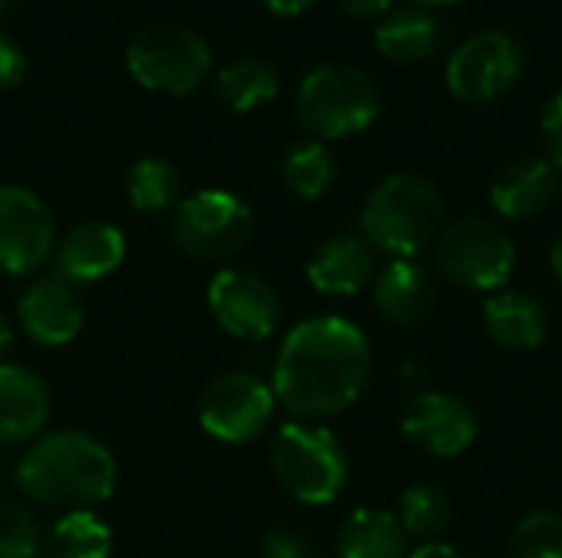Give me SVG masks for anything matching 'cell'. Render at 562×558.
<instances>
[{"mask_svg":"<svg viewBox=\"0 0 562 558\" xmlns=\"http://www.w3.org/2000/svg\"><path fill=\"white\" fill-rule=\"evenodd\" d=\"M273 388L250 372L217 375L198 398L201 428L224 444H247L263 434L273 418Z\"/></svg>","mask_w":562,"mask_h":558,"instance_id":"cell-10","label":"cell"},{"mask_svg":"<svg viewBox=\"0 0 562 558\" xmlns=\"http://www.w3.org/2000/svg\"><path fill=\"white\" fill-rule=\"evenodd\" d=\"M550 266H553V276H557V283L562 286V234L553 240V247H550Z\"/></svg>","mask_w":562,"mask_h":558,"instance_id":"cell-37","label":"cell"},{"mask_svg":"<svg viewBox=\"0 0 562 558\" xmlns=\"http://www.w3.org/2000/svg\"><path fill=\"white\" fill-rule=\"evenodd\" d=\"M310 3H313V0H263V7L273 10V13H280V16H296V13H303Z\"/></svg>","mask_w":562,"mask_h":558,"instance_id":"cell-35","label":"cell"},{"mask_svg":"<svg viewBox=\"0 0 562 558\" xmlns=\"http://www.w3.org/2000/svg\"><path fill=\"white\" fill-rule=\"evenodd\" d=\"M254 234L250 207L231 191H198L175 207L171 237L198 260H227L247 247Z\"/></svg>","mask_w":562,"mask_h":558,"instance_id":"cell-9","label":"cell"},{"mask_svg":"<svg viewBox=\"0 0 562 558\" xmlns=\"http://www.w3.org/2000/svg\"><path fill=\"white\" fill-rule=\"evenodd\" d=\"M382 109L379 86L369 72L346 62H323L310 69L296 89V118L319 138H349L366 132Z\"/></svg>","mask_w":562,"mask_h":558,"instance_id":"cell-4","label":"cell"},{"mask_svg":"<svg viewBox=\"0 0 562 558\" xmlns=\"http://www.w3.org/2000/svg\"><path fill=\"white\" fill-rule=\"evenodd\" d=\"M13 349V329H10V319L0 312V358Z\"/></svg>","mask_w":562,"mask_h":558,"instance_id":"cell-36","label":"cell"},{"mask_svg":"<svg viewBox=\"0 0 562 558\" xmlns=\"http://www.w3.org/2000/svg\"><path fill=\"white\" fill-rule=\"evenodd\" d=\"M40 523L20 503H0V558H36L40 553Z\"/></svg>","mask_w":562,"mask_h":558,"instance_id":"cell-29","label":"cell"},{"mask_svg":"<svg viewBox=\"0 0 562 558\" xmlns=\"http://www.w3.org/2000/svg\"><path fill=\"white\" fill-rule=\"evenodd\" d=\"M273 474L280 487L310 506L333 503L349 480V457L339 437L313 421H290L273 437Z\"/></svg>","mask_w":562,"mask_h":558,"instance_id":"cell-5","label":"cell"},{"mask_svg":"<svg viewBox=\"0 0 562 558\" xmlns=\"http://www.w3.org/2000/svg\"><path fill=\"white\" fill-rule=\"evenodd\" d=\"M313 558H316V556H313Z\"/></svg>","mask_w":562,"mask_h":558,"instance_id":"cell-40","label":"cell"},{"mask_svg":"<svg viewBox=\"0 0 562 558\" xmlns=\"http://www.w3.org/2000/svg\"><path fill=\"white\" fill-rule=\"evenodd\" d=\"M336 181V158L323 141H300L286 151L283 158V184L303 197V201H316L323 197Z\"/></svg>","mask_w":562,"mask_h":558,"instance_id":"cell-25","label":"cell"},{"mask_svg":"<svg viewBox=\"0 0 562 558\" xmlns=\"http://www.w3.org/2000/svg\"><path fill=\"white\" fill-rule=\"evenodd\" d=\"M445 43V23L425 7H398L382 13L375 26V49L392 62H422Z\"/></svg>","mask_w":562,"mask_h":558,"instance_id":"cell-21","label":"cell"},{"mask_svg":"<svg viewBox=\"0 0 562 558\" xmlns=\"http://www.w3.org/2000/svg\"><path fill=\"white\" fill-rule=\"evenodd\" d=\"M418 7L425 10H435V7H454V3H464V0H415Z\"/></svg>","mask_w":562,"mask_h":558,"instance_id":"cell-38","label":"cell"},{"mask_svg":"<svg viewBox=\"0 0 562 558\" xmlns=\"http://www.w3.org/2000/svg\"><path fill=\"white\" fill-rule=\"evenodd\" d=\"M20 322L36 345H69L82 329V303L63 276L33 283L20 299Z\"/></svg>","mask_w":562,"mask_h":558,"instance_id":"cell-15","label":"cell"},{"mask_svg":"<svg viewBox=\"0 0 562 558\" xmlns=\"http://www.w3.org/2000/svg\"><path fill=\"white\" fill-rule=\"evenodd\" d=\"M260 556L263 558H313V546L303 533L290 526H273L260 539Z\"/></svg>","mask_w":562,"mask_h":558,"instance_id":"cell-30","label":"cell"},{"mask_svg":"<svg viewBox=\"0 0 562 558\" xmlns=\"http://www.w3.org/2000/svg\"><path fill=\"white\" fill-rule=\"evenodd\" d=\"M369 372L372 349L366 332L342 316H316L283 339L270 388L300 421H323L359 401Z\"/></svg>","mask_w":562,"mask_h":558,"instance_id":"cell-1","label":"cell"},{"mask_svg":"<svg viewBox=\"0 0 562 558\" xmlns=\"http://www.w3.org/2000/svg\"><path fill=\"white\" fill-rule=\"evenodd\" d=\"M372 303L392 326H418L438 303L435 276L415 260H392L372 280Z\"/></svg>","mask_w":562,"mask_h":558,"instance_id":"cell-18","label":"cell"},{"mask_svg":"<svg viewBox=\"0 0 562 558\" xmlns=\"http://www.w3.org/2000/svg\"><path fill=\"white\" fill-rule=\"evenodd\" d=\"M217 326L244 342H263L280 326V296L250 270H221L207 286Z\"/></svg>","mask_w":562,"mask_h":558,"instance_id":"cell-12","label":"cell"},{"mask_svg":"<svg viewBox=\"0 0 562 558\" xmlns=\"http://www.w3.org/2000/svg\"><path fill=\"white\" fill-rule=\"evenodd\" d=\"M487 335L507 352H533L547 342L550 319L540 299L520 289H501L484 303Z\"/></svg>","mask_w":562,"mask_h":558,"instance_id":"cell-20","label":"cell"},{"mask_svg":"<svg viewBox=\"0 0 562 558\" xmlns=\"http://www.w3.org/2000/svg\"><path fill=\"white\" fill-rule=\"evenodd\" d=\"M26 72V56L23 49L13 43V36H7L0 30V89H13Z\"/></svg>","mask_w":562,"mask_h":558,"instance_id":"cell-32","label":"cell"},{"mask_svg":"<svg viewBox=\"0 0 562 558\" xmlns=\"http://www.w3.org/2000/svg\"><path fill=\"white\" fill-rule=\"evenodd\" d=\"M514 240L504 227L487 217H458L441 224L435 237V263L438 270L464 289L477 293H501L514 273Z\"/></svg>","mask_w":562,"mask_h":558,"instance_id":"cell-6","label":"cell"},{"mask_svg":"<svg viewBox=\"0 0 562 558\" xmlns=\"http://www.w3.org/2000/svg\"><path fill=\"white\" fill-rule=\"evenodd\" d=\"M109 553H112L109 526L89 510H76L66 513L49 533H43L36 558H109Z\"/></svg>","mask_w":562,"mask_h":558,"instance_id":"cell-24","label":"cell"},{"mask_svg":"<svg viewBox=\"0 0 562 558\" xmlns=\"http://www.w3.org/2000/svg\"><path fill=\"white\" fill-rule=\"evenodd\" d=\"M540 135H543V155L562 171V89L547 99L540 112Z\"/></svg>","mask_w":562,"mask_h":558,"instance_id":"cell-31","label":"cell"},{"mask_svg":"<svg viewBox=\"0 0 562 558\" xmlns=\"http://www.w3.org/2000/svg\"><path fill=\"white\" fill-rule=\"evenodd\" d=\"M181 194V174L165 158H142L128 171V201L138 214H161Z\"/></svg>","mask_w":562,"mask_h":558,"instance_id":"cell-27","label":"cell"},{"mask_svg":"<svg viewBox=\"0 0 562 558\" xmlns=\"http://www.w3.org/2000/svg\"><path fill=\"white\" fill-rule=\"evenodd\" d=\"M342 558H408V536L389 510H356L339 529Z\"/></svg>","mask_w":562,"mask_h":558,"instance_id":"cell-22","label":"cell"},{"mask_svg":"<svg viewBox=\"0 0 562 558\" xmlns=\"http://www.w3.org/2000/svg\"><path fill=\"white\" fill-rule=\"evenodd\" d=\"M56 247L49 207L26 187H0V273L26 276L40 270Z\"/></svg>","mask_w":562,"mask_h":558,"instance_id":"cell-11","label":"cell"},{"mask_svg":"<svg viewBox=\"0 0 562 558\" xmlns=\"http://www.w3.org/2000/svg\"><path fill=\"white\" fill-rule=\"evenodd\" d=\"M562 191V171L547 155H520L491 184V204L507 220H530Z\"/></svg>","mask_w":562,"mask_h":558,"instance_id":"cell-14","label":"cell"},{"mask_svg":"<svg viewBox=\"0 0 562 558\" xmlns=\"http://www.w3.org/2000/svg\"><path fill=\"white\" fill-rule=\"evenodd\" d=\"M3 7H7V0H0V10H3Z\"/></svg>","mask_w":562,"mask_h":558,"instance_id":"cell-39","label":"cell"},{"mask_svg":"<svg viewBox=\"0 0 562 558\" xmlns=\"http://www.w3.org/2000/svg\"><path fill=\"white\" fill-rule=\"evenodd\" d=\"M342 13L356 16V20H372L392 10V0H336Z\"/></svg>","mask_w":562,"mask_h":558,"instance_id":"cell-33","label":"cell"},{"mask_svg":"<svg viewBox=\"0 0 562 558\" xmlns=\"http://www.w3.org/2000/svg\"><path fill=\"white\" fill-rule=\"evenodd\" d=\"M125 260V237L115 224L86 220L72 227L56 247V266L66 283H95Z\"/></svg>","mask_w":562,"mask_h":558,"instance_id":"cell-19","label":"cell"},{"mask_svg":"<svg viewBox=\"0 0 562 558\" xmlns=\"http://www.w3.org/2000/svg\"><path fill=\"white\" fill-rule=\"evenodd\" d=\"M119 467L112 451L82 431H53L36 441L16 467L20 490L56 510H89L115 490Z\"/></svg>","mask_w":562,"mask_h":558,"instance_id":"cell-2","label":"cell"},{"mask_svg":"<svg viewBox=\"0 0 562 558\" xmlns=\"http://www.w3.org/2000/svg\"><path fill=\"white\" fill-rule=\"evenodd\" d=\"M408 558H468L461 549L448 546V543H425L422 549H415Z\"/></svg>","mask_w":562,"mask_h":558,"instance_id":"cell-34","label":"cell"},{"mask_svg":"<svg viewBox=\"0 0 562 558\" xmlns=\"http://www.w3.org/2000/svg\"><path fill=\"white\" fill-rule=\"evenodd\" d=\"M306 280L326 296H356L375 280V250L362 234L326 237L306 263Z\"/></svg>","mask_w":562,"mask_h":558,"instance_id":"cell-16","label":"cell"},{"mask_svg":"<svg viewBox=\"0 0 562 558\" xmlns=\"http://www.w3.org/2000/svg\"><path fill=\"white\" fill-rule=\"evenodd\" d=\"M441 230V194L425 174L385 178L362 207V237L372 250L412 260L435 243Z\"/></svg>","mask_w":562,"mask_h":558,"instance_id":"cell-3","label":"cell"},{"mask_svg":"<svg viewBox=\"0 0 562 558\" xmlns=\"http://www.w3.org/2000/svg\"><path fill=\"white\" fill-rule=\"evenodd\" d=\"M510 558H562V516L553 510L527 513L514 536Z\"/></svg>","mask_w":562,"mask_h":558,"instance_id":"cell-28","label":"cell"},{"mask_svg":"<svg viewBox=\"0 0 562 558\" xmlns=\"http://www.w3.org/2000/svg\"><path fill=\"white\" fill-rule=\"evenodd\" d=\"M402 434L431 457H458L477 437V414L448 391H422L402 411Z\"/></svg>","mask_w":562,"mask_h":558,"instance_id":"cell-13","label":"cell"},{"mask_svg":"<svg viewBox=\"0 0 562 558\" xmlns=\"http://www.w3.org/2000/svg\"><path fill=\"white\" fill-rule=\"evenodd\" d=\"M217 99L234 112H250L257 105H267L280 92V76L267 59L240 56L227 62L214 79Z\"/></svg>","mask_w":562,"mask_h":558,"instance_id":"cell-23","label":"cell"},{"mask_svg":"<svg viewBox=\"0 0 562 558\" xmlns=\"http://www.w3.org/2000/svg\"><path fill=\"white\" fill-rule=\"evenodd\" d=\"M398 523L408 539L438 543V536L451 526V500L435 483H415L402 493Z\"/></svg>","mask_w":562,"mask_h":558,"instance_id":"cell-26","label":"cell"},{"mask_svg":"<svg viewBox=\"0 0 562 558\" xmlns=\"http://www.w3.org/2000/svg\"><path fill=\"white\" fill-rule=\"evenodd\" d=\"M527 66L520 39L507 30H481L468 36L448 59L445 82L454 99L471 105H487L507 95Z\"/></svg>","mask_w":562,"mask_h":558,"instance_id":"cell-8","label":"cell"},{"mask_svg":"<svg viewBox=\"0 0 562 558\" xmlns=\"http://www.w3.org/2000/svg\"><path fill=\"white\" fill-rule=\"evenodd\" d=\"M49 388L26 368L0 362V444L16 447L33 441L49 421Z\"/></svg>","mask_w":562,"mask_h":558,"instance_id":"cell-17","label":"cell"},{"mask_svg":"<svg viewBox=\"0 0 562 558\" xmlns=\"http://www.w3.org/2000/svg\"><path fill=\"white\" fill-rule=\"evenodd\" d=\"M128 72L155 92L184 95L204 82L211 72L207 43L181 23H151L142 26L125 49Z\"/></svg>","mask_w":562,"mask_h":558,"instance_id":"cell-7","label":"cell"}]
</instances>
